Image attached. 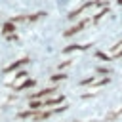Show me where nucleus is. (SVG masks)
<instances>
[{"instance_id":"obj_4","label":"nucleus","mask_w":122,"mask_h":122,"mask_svg":"<svg viewBox=\"0 0 122 122\" xmlns=\"http://www.w3.org/2000/svg\"><path fill=\"white\" fill-rule=\"evenodd\" d=\"M29 86H32V80H27L25 84H21V86H19V90H21V88H29Z\"/></svg>"},{"instance_id":"obj_3","label":"nucleus","mask_w":122,"mask_h":122,"mask_svg":"<svg viewBox=\"0 0 122 122\" xmlns=\"http://www.w3.org/2000/svg\"><path fill=\"white\" fill-rule=\"evenodd\" d=\"M11 30H13V25H11V23L4 25V32H11Z\"/></svg>"},{"instance_id":"obj_5","label":"nucleus","mask_w":122,"mask_h":122,"mask_svg":"<svg viewBox=\"0 0 122 122\" xmlns=\"http://www.w3.org/2000/svg\"><path fill=\"white\" fill-rule=\"evenodd\" d=\"M51 78H53V80H59V78H61V80H63V78H65V74H53V76H51Z\"/></svg>"},{"instance_id":"obj_2","label":"nucleus","mask_w":122,"mask_h":122,"mask_svg":"<svg viewBox=\"0 0 122 122\" xmlns=\"http://www.w3.org/2000/svg\"><path fill=\"white\" fill-rule=\"evenodd\" d=\"M25 61H27V59H21V61H15V63H13V65H10V67H8L6 71H13V69H17V67H19V65H23Z\"/></svg>"},{"instance_id":"obj_1","label":"nucleus","mask_w":122,"mask_h":122,"mask_svg":"<svg viewBox=\"0 0 122 122\" xmlns=\"http://www.w3.org/2000/svg\"><path fill=\"white\" fill-rule=\"evenodd\" d=\"M82 27H84V23H78V25H76V27H72V29H71V30H67V32H65V34H67V36H71V34H74V32H78V30H80V29H82Z\"/></svg>"}]
</instances>
